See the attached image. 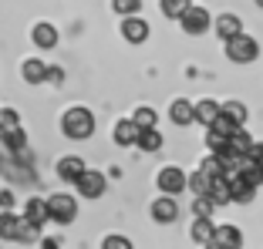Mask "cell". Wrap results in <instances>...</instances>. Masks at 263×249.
I'll list each match as a JSON object with an SVG mask.
<instances>
[{"instance_id": "37", "label": "cell", "mask_w": 263, "mask_h": 249, "mask_svg": "<svg viewBox=\"0 0 263 249\" xmlns=\"http://www.w3.org/2000/svg\"><path fill=\"white\" fill-rule=\"evenodd\" d=\"M247 155H250V158H256V162H263V141H250Z\"/></svg>"}, {"instance_id": "36", "label": "cell", "mask_w": 263, "mask_h": 249, "mask_svg": "<svg viewBox=\"0 0 263 249\" xmlns=\"http://www.w3.org/2000/svg\"><path fill=\"white\" fill-rule=\"evenodd\" d=\"M101 249H135V246H132V239H125V236H105Z\"/></svg>"}, {"instance_id": "2", "label": "cell", "mask_w": 263, "mask_h": 249, "mask_svg": "<svg viewBox=\"0 0 263 249\" xmlns=\"http://www.w3.org/2000/svg\"><path fill=\"white\" fill-rule=\"evenodd\" d=\"M226 57H230L233 64H253L256 57H260V44H256L250 34H236V37L226 40Z\"/></svg>"}, {"instance_id": "42", "label": "cell", "mask_w": 263, "mask_h": 249, "mask_svg": "<svg viewBox=\"0 0 263 249\" xmlns=\"http://www.w3.org/2000/svg\"><path fill=\"white\" fill-rule=\"evenodd\" d=\"M256 7H263V0H256Z\"/></svg>"}, {"instance_id": "34", "label": "cell", "mask_w": 263, "mask_h": 249, "mask_svg": "<svg viewBox=\"0 0 263 249\" xmlns=\"http://www.w3.org/2000/svg\"><path fill=\"white\" fill-rule=\"evenodd\" d=\"M223 111H226V115H230L236 125L247 121V105H240V101H226V105H223Z\"/></svg>"}, {"instance_id": "35", "label": "cell", "mask_w": 263, "mask_h": 249, "mask_svg": "<svg viewBox=\"0 0 263 249\" xmlns=\"http://www.w3.org/2000/svg\"><path fill=\"white\" fill-rule=\"evenodd\" d=\"M21 118H17L14 108H0V132H7V128H17Z\"/></svg>"}, {"instance_id": "33", "label": "cell", "mask_w": 263, "mask_h": 249, "mask_svg": "<svg viewBox=\"0 0 263 249\" xmlns=\"http://www.w3.org/2000/svg\"><path fill=\"white\" fill-rule=\"evenodd\" d=\"M213 209H216V202H213L209 195H196V202H193L196 216H209V219H213Z\"/></svg>"}, {"instance_id": "14", "label": "cell", "mask_w": 263, "mask_h": 249, "mask_svg": "<svg viewBox=\"0 0 263 249\" xmlns=\"http://www.w3.org/2000/svg\"><path fill=\"white\" fill-rule=\"evenodd\" d=\"M0 141H4V145H7L10 152L21 158V155H24V148H27V132H24L21 125H17V128H7V132H0Z\"/></svg>"}, {"instance_id": "1", "label": "cell", "mask_w": 263, "mask_h": 249, "mask_svg": "<svg viewBox=\"0 0 263 249\" xmlns=\"http://www.w3.org/2000/svg\"><path fill=\"white\" fill-rule=\"evenodd\" d=\"M61 132L68 135L71 141H85L95 135V115L88 108H68L61 118Z\"/></svg>"}, {"instance_id": "18", "label": "cell", "mask_w": 263, "mask_h": 249, "mask_svg": "<svg viewBox=\"0 0 263 249\" xmlns=\"http://www.w3.org/2000/svg\"><path fill=\"white\" fill-rule=\"evenodd\" d=\"M21 222H24V216H14L10 209H4L0 212V239H17Z\"/></svg>"}, {"instance_id": "23", "label": "cell", "mask_w": 263, "mask_h": 249, "mask_svg": "<svg viewBox=\"0 0 263 249\" xmlns=\"http://www.w3.org/2000/svg\"><path fill=\"white\" fill-rule=\"evenodd\" d=\"M34 44H37V47H54L58 44L54 24H37V27H34Z\"/></svg>"}, {"instance_id": "43", "label": "cell", "mask_w": 263, "mask_h": 249, "mask_svg": "<svg viewBox=\"0 0 263 249\" xmlns=\"http://www.w3.org/2000/svg\"><path fill=\"white\" fill-rule=\"evenodd\" d=\"M0 172H4V165H0Z\"/></svg>"}, {"instance_id": "28", "label": "cell", "mask_w": 263, "mask_h": 249, "mask_svg": "<svg viewBox=\"0 0 263 249\" xmlns=\"http://www.w3.org/2000/svg\"><path fill=\"white\" fill-rule=\"evenodd\" d=\"M250 141H253V138H250V135L243 132V128H236V132L230 135V148H233V152H236V155H247Z\"/></svg>"}, {"instance_id": "19", "label": "cell", "mask_w": 263, "mask_h": 249, "mask_svg": "<svg viewBox=\"0 0 263 249\" xmlns=\"http://www.w3.org/2000/svg\"><path fill=\"white\" fill-rule=\"evenodd\" d=\"M219 111H223V105H219V101H213V98H206V101H199V105H196V121L209 128V125H213V118H216Z\"/></svg>"}, {"instance_id": "12", "label": "cell", "mask_w": 263, "mask_h": 249, "mask_svg": "<svg viewBox=\"0 0 263 249\" xmlns=\"http://www.w3.org/2000/svg\"><path fill=\"white\" fill-rule=\"evenodd\" d=\"M169 118H172V125L186 128V125H193V121H196V105H193V101H186V98H179V101H172Z\"/></svg>"}, {"instance_id": "27", "label": "cell", "mask_w": 263, "mask_h": 249, "mask_svg": "<svg viewBox=\"0 0 263 249\" xmlns=\"http://www.w3.org/2000/svg\"><path fill=\"white\" fill-rule=\"evenodd\" d=\"M206 145H209V152H216V155L230 152V138L219 135V132H213V128H206Z\"/></svg>"}, {"instance_id": "5", "label": "cell", "mask_w": 263, "mask_h": 249, "mask_svg": "<svg viewBox=\"0 0 263 249\" xmlns=\"http://www.w3.org/2000/svg\"><path fill=\"white\" fill-rule=\"evenodd\" d=\"M179 24H182V31L189 34V37H199V34H206L209 31V24H213V17H209V10L206 7H189L186 14L179 17Z\"/></svg>"}, {"instance_id": "7", "label": "cell", "mask_w": 263, "mask_h": 249, "mask_svg": "<svg viewBox=\"0 0 263 249\" xmlns=\"http://www.w3.org/2000/svg\"><path fill=\"white\" fill-rule=\"evenodd\" d=\"M122 37L128 40V44H142V40L148 37V24L142 20L139 14H132V17H125V20H122Z\"/></svg>"}, {"instance_id": "15", "label": "cell", "mask_w": 263, "mask_h": 249, "mask_svg": "<svg viewBox=\"0 0 263 249\" xmlns=\"http://www.w3.org/2000/svg\"><path fill=\"white\" fill-rule=\"evenodd\" d=\"M115 141H118L122 148L135 145V141H139V125L132 121V118H122V121L115 125Z\"/></svg>"}, {"instance_id": "26", "label": "cell", "mask_w": 263, "mask_h": 249, "mask_svg": "<svg viewBox=\"0 0 263 249\" xmlns=\"http://www.w3.org/2000/svg\"><path fill=\"white\" fill-rule=\"evenodd\" d=\"M132 121L139 125V132H142V128H159V118H155L152 108H135V111H132Z\"/></svg>"}, {"instance_id": "21", "label": "cell", "mask_w": 263, "mask_h": 249, "mask_svg": "<svg viewBox=\"0 0 263 249\" xmlns=\"http://www.w3.org/2000/svg\"><path fill=\"white\" fill-rule=\"evenodd\" d=\"M135 145H139L142 152H159V148H162V132H159V128H142Z\"/></svg>"}, {"instance_id": "41", "label": "cell", "mask_w": 263, "mask_h": 249, "mask_svg": "<svg viewBox=\"0 0 263 249\" xmlns=\"http://www.w3.org/2000/svg\"><path fill=\"white\" fill-rule=\"evenodd\" d=\"M206 249H233V246H223V242H216V239H209V242H206Z\"/></svg>"}, {"instance_id": "8", "label": "cell", "mask_w": 263, "mask_h": 249, "mask_svg": "<svg viewBox=\"0 0 263 249\" xmlns=\"http://www.w3.org/2000/svg\"><path fill=\"white\" fill-rule=\"evenodd\" d=\"M176 216H179V205H176V199H172V195H159V199H155L152 202V219L155 222H176Z\"/></svg>"}, {"instance_id": "16", "label": "cell", "mask_w": 263, "mask_h": 249, "mask_svg": "<svg viewBox=\"0 0 263 249\" xmlns=\"http://www.w3.org/2000/svg\"><path fill=\"white\" fill-rule=\"evenodd\" d=\"M24 219H31L37 226L51 222V212H47V199H31V202L24 205Z\"/></svg>"}, {"instance_id": "31", "label": "cell", "mask_w": 263, "mask_h": 249, "mask_svg": "<svg viewBox=\"0 0 263 249\" xmlns=\"http://www.w3.org/2000/svg\"><path fill=\"white\" fill-rule=\"evenodd\" d=\"M37 222H31V219H24L21 222V233H17V242H37Z\"/></svg>"}, {"instance_id": "30", "label": "cell", "mask_w": 263, "mask_h": 249, "mask_svg": "<svg viewBox=\"0 0 263 249\" xmlns=\"http://www.w3.org/2000/svg\"><path fill=\"white\" fill-rule=\"evenodd\" d=\"M202 172H206V175H226L230 169H226V162L216 155V152H213V155H209L206 162H202Z\"/></svg>"}, {"instance_id": "29", "label": "cell", "mask_w": 263, "mask_h": 249, "mask_svg": "<svg viewBox=\"0 0 263 249\" xmlns=\"http://www.w3.org/2000/svg\"><path fill=\"white\" fill-rule=\"evenodd\" d=\"M186 189H193L196 195H206V189H209V175L199 169L196 175H189V179H186Z\"/></svg>"}, {"instance_id": "13", "label": "cell", "mask_w": 263, "mask_h": 249, "mask_svg": "<svg viewBox=\"0 0 263 249\" xmlns=\"http://www.w3.org/2000/svg\"><path fill=\"white\" fill-rule=\"evenodd\" d=\"M21 74H24L27 85H41V81H47V64L41 61V57H24Z\"/></svg>"}, {"instance_id": "11", "label": "cell", "mask_w": 263, "mask_h": 249, "mask_svg": "<svg viewBox=\"0 0 263 249\" xmlns=\"http://www.w3.org/2000/svg\"><path fill=\"white\" fill-rule=\"evenodd\" d=\"M226 175H230V195H233V202H253V192L256 189L250 185L247 179H243V175H236V172H226Z\"/></svg>"}, {"instance_id": "38", "label": "cell", "mask_w": 263, "mask_h": 249, "mask_svg": "<svg viewBox=\"0 0 263 249\" xmlns=\"http://www.w3.org/2000/svg\"><path fill=\"white\" fill-rule=\"evenodd\" d=\"M14 205V192H0V209H10Z\"/></svg>"}, {"instance_id": "32", "label": "cell", "mask_w": 263, "mask_h": 249, "mask_svg": "<svg viewBox=\"0 0 263 249\" xmlns=\"http://www.w3.org/2000/svg\"><path fill=\"white\" fill-rule=\"evenodd\" d=\"M111 7H115L122 17H132V14L142 10V0H111Z\"/></svg>"}, {"instance_id": "6", "label": "cell", "mask_w": 263, "mask_h": 249, "mask_svg": "<svg viewBox=\"0 0 263 249\" xmlns=\"http://www.w3.org/2000/svg\"><path fill=\"white\" fill-rule=\"evenodd\" d=\"M155 185H159V192H165V195H179L182 189H186V172L179 169V165H165V169L159 172Z\"/></svg>"}, {"instance_id": "25", "label": "cell", "mask_w": 263, "mask_h": 249, "mask_svg": "<svg viewBox=\"0 0 263 249\" xmlns=\"http://www.w3.org/2000/svg\"><path fill=\"white\" fill-rule=\"evenodd\" d=\"M209 128H213V132H219V135H226V138H230V135L236 132V128H243V125H236V121H233L230 115H226V111H219V115L213 118V125H209Z\"/></svg>"}, {"instance_id": "22", "label": "cell", "mask_w": 263, "mask_h": 249, "mask_svg": "<svg viewBox=\"0 0 263 249\" xmlns=\"http://www.w3.org/2000/svg\"><path fill=\"white\" fill-rule=\"evenodd\" d=\"M213 233H216V226H213V219H209V216H196V222H193V239L206 246V242L213 239Z\"/></svg>"}, {"instance_id": "20", "label": "cell", "mask_w": 263, "mask_h": 249, "mask_svg": "<svg viewBox=\"0 0 263 249\" xmlns=\"http://www.w3.org/2000/svg\"><path fill=\"white\" fill-rule=\"evenodd\" d=\"M213 239L223 242V246H233V249H240V246H243V233H240L236 226H216Z\"/></svg>"}, {"instance_id": "10", "label": "cell", "mask_w": 263, "mask_h": 249, "mask_svg": "<svg viewBox=\"0 0 263 249\" xmlns=\"http://www.w3.org/2000/svg\"><path fill=\"white\" fill-rule=\"evenodd\" d=\"M213 31H216L219 40H230V37H236V34L243 31V20L236 14H219L216 24H213Z\"/></svg>"}, {"instance_id": "24", "label": "cell", "mask_w": 263, "mask_h": 249, "mask_svg": "<svg viewBox=\"0 0 263 249\" xmlns=\"http://www.w3.org/2000/svg\"><path fill=\"white\" fill-rule=\"evenodd\" d=\"M159 7H162V14L169 17V20H179L193 4H189V0H159Z\"/></svg>"}, {"instance_id": "9", "label": "cell", "mask_w": 263, "mask_h": 249, "mask_svg": "<svg viewBox=\"0 0 263 249\" xmlns=\"http://www.w3.org/2000/svg\"><path fill=\"white\" fill-rule=\"evenodd\" d=\"M206 195L213 199L216 205H226L233 202V195H230V175H209V189Z\"/></svg>"}, {"instance_id": "3", "label": "cell", "mask_w": 263, "mask_h": 249, "mask_svg": "<svg viewBox=\"0 0 263 249\" xmlns=\"http://www.w3.org/2000/svg\"><path fill=\"white\" fill-rule=\"evenodd\" d=\"M47 212H51V222H61V226L74 222V216H78V202H74V195H68V192H54V195H47Z\"/></svg>"}, {"instance_id": "39", "label": "cell", "mask_w": 263, "mask_h": 249, "mask_svg": "<svg viewBox=\"0 0 263 249\" xmlns=\"http://www.w3.org/2000/svg\"><path fill=\"white\" fill-rule=\"evenodd\" d=\"M61 78H64V74L58 68H47V81H61Z\"/></svg>"}, {"instance_id": "40", "label": "cell", "mask_w": 263, "mask_h": 249, "mask_svg": "<svg viewBox=\"0 0 263 249\" xmlns=\"http://www.w3.org/2000/svg\"><path fill=\"white\" fill-rule=\"evenodd\" d=\"M41 249H61V242H58V239H44V242H41Z\"/></svg>"}, {"instance_id": "17", "label": "cell", "mask_w": 263, "mask_h": 249, "mask_svg": "<svg viewBox=\"0 0 263 249\" xmlns=\"http://www.w3.org/2000/svg\"><path fill=\"white\" fill-rule=\"evenodd\" d=\"M81 172H85V162H81L78 155H64L61 162H58V175H61L64 182H74Z\"/></svg>"}, {"instance_id": "4", "label": "cell", "mask_w": 263, "mask_h": 249, "mask_svg": "<svg viewBox=\"0 0 263 249\" xmlns=\"http://www.w3.org/2000/svg\"><path fill=\"white\" fill-rule=\"evenodd\" d=\"M74 189H78V195H85V199H101V195H105V189H108V182H105V175H101V172L85 169L74 179Z\"/></svg>"}]
</instances>
